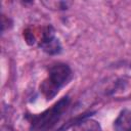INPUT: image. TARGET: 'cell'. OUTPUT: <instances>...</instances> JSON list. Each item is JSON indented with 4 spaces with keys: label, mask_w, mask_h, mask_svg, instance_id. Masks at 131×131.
I'll use <instances>...</instances> for the list:
<instances>
[{
    "label": "cell",
    "mask_w": 131,
    "mask_h": 131,
    "mask_svg": "<svg viewBox=\"0 0 131 131\" xmlns=\"http://www.w3.org/2000/svg\"><path fill=\"white\" fill-rule=\"evenodd\" d=\"M39 46L48 54H57L60 52V43L55 36L54 29L51 26H48L43 30Z\"/></svg>",
    "instance_id": "obj_3"
},
{
    "label": "cell",
    "mask_w": 131,
    "mask_h": 131,
    "mask_svg": "<svg viewBox=\"0 0 131 131\" xmlns=\"http://www.w3.org/2000/svg\"><path fill=\"white\" fill-rule=\"evenodd\" d=\"M130 67H131V64H130Z\"/></svg>",
    "instance_id": "obj_6"
},
{
    "label": "cell",
    "mask_w": 131,
    "mask_h": 131,
    "mask_svg": "<svg viewBox=\"0 0 131 131\" xmlns=\"http://www.w3.org/2000/svg\"><path fill=\"white\" fill-rule=\"evenodd\" d=\"M69 101V97H62L49 110L43 112L42 114L33 116L31 121V128L35 131H43L50 128L58 120L62 112L67 108Z\"/></svg>",
    "instance_id": "obj_2"
},
{
    "label": "cell",
    "mask_w": 131,
    "mask_h": 131,
    "mask_svg": "<svg viewBox=\"0 0 131 131\" xmlns=\"http://www.w3.org/2000/svg\"><path fill=\"white\" fill-rule=\"evenodd\" d=\"M116 131H131V110H123L114 123Z\"/></svg>",
    "instance_id": "obj_4"
},
{
    "label": "cell",
    "mask_w": 131,
    "mask_h": 131,
    "mask_svg": "<svg viewBox=\"0 0 131 131\" xmlns=\"http://www.w3.org/2000/svg\"><path fill=\"white\" fill-rule=\"evenodd\" d=\"M71 68L63 62L52 64L48 70L47 78L42 82L40 89L46 99H52L66 84L72 79Z\"/></svg>",
    "instance_id": "obj_1"
},
{
    "label": "cell",
    "mask_w": 131,
    "mask_h": 131,
    "mask_svg": "<svg viewBox=\"0 0 131 131\" xmlns=\"http://www.w3.org/2000/svg\"><path fill=\"white\" fill-rule=\"evenodd\" d=\"M73 131H102V130L100 124L96 120L91 118H84L74 125Z\"/></svg>",
    "instance_id": "obj_5"
}]
</instances>
